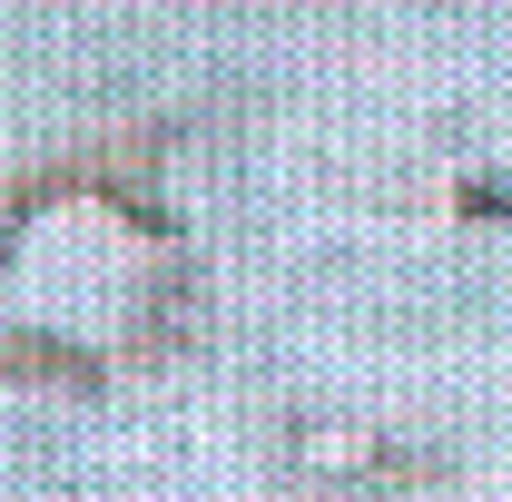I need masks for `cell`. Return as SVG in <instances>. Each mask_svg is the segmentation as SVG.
Here are the masks:
<instances>
[{"label": "cell", "mask_w": 512, "mask_h": 502, "mask_svg": "<svg viewBox=\"0 0 512 502\" xmlns=\"http://www.w3.org/2000/svg\"><path fill=\"white\" fill-rule=\"evenodd\" d=\"M463 217H512V188H483V178H473V188H463Z\"/></svg>", "instance_id": "obj_1"}]
</instances>
